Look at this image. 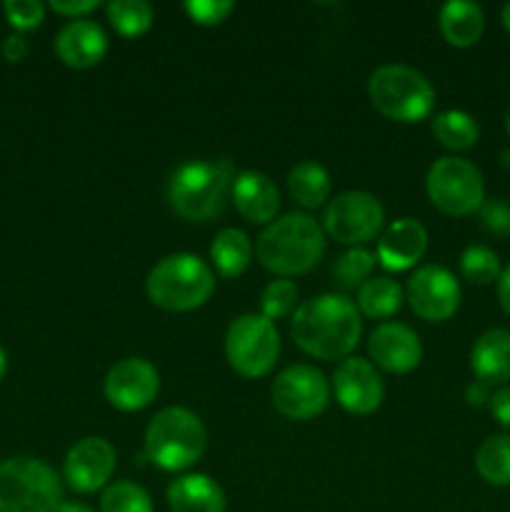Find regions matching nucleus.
Wrapping results in <instances>:
<instances>
[{
    "label": "nucleus",
    "mask_w": 510,
    "mask_h": 512,
    "mask_svg": "<svg viewBox=\"0 0 510 512\" xmlns=\"http://www.w3.org/2000/svg\"><path fill=\"white\" fill-rule=\"evenodd\" d=\"M498 300L500 308L510 315V265H505L498 278Z\"/></svg>",
    "instance_id": "nucleus-40"
},
{
    "label": "nucleus",
    "mask_w": 510,
    "mask_h": 512,
    "mask_svg": "<svg viewBox=\"0 0 510 512\" xmlns=\"http://www.w3.org/2000/svg\"><path fill=\"white\" fill-rule=\"evenodd\" d=\"M373 108L395 123H418L435 108V88L420 70L410 65H380L368 80Z\"/></svg>",
    "instance_id": "nucleus-6"
},
{
    "label": "nucleus",
    "mask_w": 510,
    "mask_h": 512,
    "mask_svg": "<svg viewBox=\"0 0 510 512\" xmlns=\"http://www.w3.org/2000/svg\"><path fill=\"white\" fill-rule=\"evenodd\" d=\"M105 10H108L110 25L125 38L148 33L153 25V8L145 0H110Z\"/></svg>",
    "instance_id": "nucleus-28"
},
{
    "label": "nucleus",
    "mask_w": 510,
    "mask_h": 512,
    "mask_svg": "<svg viewBox=\"0 0 510 512\" xmlns=\"http://www.w3.org/2000/svg\"><path fill=\"white\" fill-rule=\"evenodd\" d=\"M465 400H468L470 405H488L490 400L488 385L480 383V380H473V383L468 385V390H465Z\"/></svg>",
    "instance_id": "nucleus-39"
},
{
    "label": "nucleus",
    "mask_w": 510,
    "mask_h": 512,
    "mask_svg": "<svg viewBox=\"0 0 510 512\" xmlns=\"http://www.w3.org/2000/svg\"><path fill=\"white\" fill-rule=\"evenodd\" d=\"M233 203L245 220L258 225L273 223L275 213L280 210V195L273 180L258 170H243L233 180Z\"/></svg>",
    "instance_id": "nucleus-19"
},
{
    "label": "nucleus",
    "mask_w": 510,
    "mask_h": 512,
    "mask_svg": "<svg viewBox=\"0 0 510 512\" xmlns=\"http://www.w3.org/2000/svg\"><path fill=\"white\" fill-rule=\"evenodd\" d=\"M95 8H98V0H53L50 3V10L75 20H80V15H88Z\"/></svg>",
    "instance_id": "nucleus-37"
},
{
    "label": "nucleus",
    "mask_w": 510,
    "mask_h": 512,
    "mask_svg": "<svg viewBox=\"0 0 510 512\" xmlns=\"http://www.w3.org/2000/svg\"><path fill=\"white\" fill-rule=\"evenodd\" d=\"M210 258L223 278H238L253 258V243L240 228H223L210 245Z\"/></svg>",
    "instance_id": "nucleus-23"
},
{
    "label": "nucleus",
    "mask_w": 510,
    "mask_h": 512,
    "mask_svg": "<svg viewBox=\"0 0 510 512\" xmlns=\"http://www.w3.org/2000/svg\"><path fill=\"white\" fill-rule=\"evenodd\" d=\"M333 390L340 408L353 415H370L383 405L385 385L373 363L363 358L340 360L333 373Z\"/></svg>",
    "instance_id": "nucleus-15"
},
{
    "label": "nucleus",
    "mask_w": 510,
    "mask_h": 512,
    "mask_svg": "<svg viewBox=\"0 0 510 512\" xmlns=\"http://www.w3.org/2000/svg\"><path fill=\"white\" fill-rule=\"evenodd\" d=\"M483 228L493 235H510V203L503 198H490L480 205Z\"/></svg>",
    "instance_id": "nucleus-35"
},
{
    "label": "nucleus",
    "mask_w": 510,
    "mask_h": 512,
    "mask_svg": "<svg viewBox=\"0 0 510 512\" xmlns=\"http://www.w3.org/2000/svg\"><path fill=\"white\" fill-rule=\"evenodd\" d=\"M115 470V448L105 438H83L68 450L63 478L70 490L90 495L110 483Z\"/></svg>",
    "instance_id": "nucleus-14"
},
{
    "label": "nucleus",
    "mask_w": 510,
    "mask_h": 512,
    "mask_svg": "<svg viewBox=\"0 0 510 512\" xmlns=\"http://www.w3.org/2000/svg\"><path fill=\"white\" fill-rule=\"evenodd\" d=\"M150 303L168 313H188L210 300L215 275L205 260L190 253H175L160 260L145 280Z\"/></svg>",
    "instance_id": "nucleus-5"
},
{
    "label": "nucleus",
    "mask_w": 510,
    "mask_h": 512,
    "mask_svg": "<svg viewBox=\"0 0 510 512\" xmlns=\"http://www.w3.org/2000/svg\"><path fill=\"white\" fill-rule=\"evenodd\" d=\"M460 273L470 283L490 285L498 283L503 268H500V258L495 250L485 248V245H468L460 255Z\"/></svg>",
    "instance_id": "nucleus-30"
},
{
    "label": "nucleus",
    "mask_w": 510,
    "mask_h": 512,
    "mask_svg": "<svg viewBox=\"0 0 510 512\" xmlns=\"http://www.w3.org/2000/svg\"><path fill=\"white\" fill-rule=\"evenodd\" d=\"M405 300L418 318L443 323L453 318L460 305V285L443 265H423L415 270L405 288Z\"/></svg>",
    "instance_id": "nucleus-12"
},
{
    "label": "nucleus",
    "mask_w": 510,
    "mask_h": 512,
    "mask_svg": "<svg viewBox=\"0 0 510 512\" xmlns=\"http://www.w3.org/2000/svg\"><path fill=\"white\" fill-rule=\"evenodd\" d=\"M488 408H490V415L495 418V423L503 425L505 430H510V388L508 385H505V388H498L495 393H490Z\"/></svg>",
    "instance_id": "nucleus-36"
},
{
    "label": "nucleus",
    "mask_w": 510,
    "mask_h": 512,
    "mask_svg": "<svg viewBox=\"0 0 510 512\" xmlns=\"http://www.w3.org/2000/svg\"><path fill=\"white\" fill-rule=\"evenodd\" d=\"M430 203L448 215H470L485 203V183L470 160L445 155L430 165L425 175Z\"/></svg>",
    "instance_id": "nucleus-9"
},
{
    "label": "nucleus",
    "mask_w": 510,
    "mask_h": 512,
    "mask_svg": "<svg viewBox=\"0 0 510 512\" xmlns=\"http://www.w3.org/2000/svg\"><path fill=\"white\" fill-rule=\"evenodd\" d=\"M235 10L233 0H188L185 13L198 25H218Z\"/></svg>",
    "instance_id": "nucleus-34"
},
{
    "label": "nucleus",
    "mask_w": 510,
    "mask_h": 512,
    "mask_svg": "<svg viewBox=\"0 0 510 512\" xmlns=\"http://www.w3.org/2000/svg\"><path fill=\"white\" fill-rule=\"evenodd\" d=\"M3 55L8 63H20V60L28 55V43H25V38H20V35H10V38H5Z\"/></svg>",
    "instance_id": "nucleus-38"
},
{
    "label": "nucleus",
    "mask_w": 510,
    "mask_h": 512,
    "mask_svg": "<svg viewBox=\"0 0 510 512\" xmlns=\"http://www.w3.org/2000/svg\"><path fill=\"white\" fill-rule=\"evenodd\" d=\"M55 53L70 68H93L108 53V35L93 20H70L55 35Z\"/></svg>",
    "instance_id": "nucleus-18"
},
{
    "label": "nucleus",
    "mask_w": 510,
    "mask_h": 512,
    "mask_svg": "<svg viewBox=\"0 0 510 512\" xmlns=\"http://www.w3.org/2000/svg\"><path fill=\"white\" fill-rule=\"evenodd\" d=\"M505 130H508V135H510V105H508V110H505Z\"/></svg>",
    "instance_id": "nucleus-44"
},
{
    "label": "nucleus",
    "mask_w": 510,
    "mask_h": 512,
    "mask_svg": "<svg viewBox=\"0 0 510 512\" xmlns=\"http://www.w3.org/2000/svg\"><path fill=\"white\" fill-rule=\"evenodd\" d=\"M433 135L450 150H468L478 143L480 128L465 110H445L433 120Z\"/></svg>",
    "instance_id": "nucleus-27"
},
{
    "label": "nucleus",
    "mask_w": 510,
    "mask_h": 512,
    "mask_svg": "<svg viewBox=\"0 0 510 512\" xmlns=\"http://www.w3.org/2000/svg\"><path fill=\"white\" fill-rule=\"evenodd\" d=\"M225 493L203 473L183 475L168 485L170 512H225Z\"/></svg>",
    "instance_id": "nucleus-21"
},
{
    "label": "nucleus",
    "mask_w": 510,
    "mask_h": 512,
    "mask_svg": "<svg viewBox=\"0 0 510 512\" xmlns=\"http://www.w3.org/2000/svg\"><path fill=\"white\" fill-rule=\"evenodd\" d=\"M363 333L360 310L348 295L323 293L295 308L290 335L303 353L318 360H345Z\"/></svg>",
    "instance_id": "nucleus-1"
},
{
    "label": "nucleus",
    "mask_w": 510,
    "mask_h": 512,
    "mask_svg": "<svg viewBox=\"0 0 510 512\" xmlns=\"http://www.w3.org/2000/svg\"><path fill=\"white\" fill-rule=\"evenodd\" d=\"M5 370H8V358H5V350L0 348V380H3Z\"/></svg>",
    "instance_id": "nucleus-43"
},
{
    "label": "nucleus",
    "mask_w": 510,
    "mask_h": 512,
    "mask_svg": "<svg viewBox=\"0 0 510 512\" xmlns=\"http://www.w3.org/2000/svg\"><path fill=\"white\" fill-rule=\"evenodd\" d=\"M385 210L375 195L365 190H345L325 208V233L343 245H360L383 230Z\"/></svg>",
    "instance_id": "nucleus-10"
},
{
    "label": "nucleus",
    "mask_w": 510,
    "mask_h": 512,
    "mask_svg": "<svg viewBox=\"0 0 510 512\" xmlns=\"http://www.w3.org/2000/svg\"><path fill=\"white\" fill-rule=\"evenodd\" d=\"M368 353L375 365L388 373H410L423 360V343L418 333L403 323H383L370 333Z\"/></svg>",
    "instance_id": "nucleus-16"
},
{
    "label": "nucleus",
    "mask_w": 510,
    "mask_h": 512,
    "mask_svg": "<svg viewBox=\"0 0 510 512\" xmlns=\"http://www.w3.org/2000/svg\"><path fill=\"white\" fill-rule=\"evenodd\" d=\"M375 268V255L365 248H353L340 255L333 265V275L343 288H360Z\"/></svg>",
    "instance_id": "nucleus-31"
},
{
    "label": "nucleus",
    "mask_w": 510,
    "mask_h": 512,
    "mask_svg": "<svg viewBox=\"0 0 510 512\" xmlns=\"http://www.w3.org/2000/svg\"><path fill=\"white\" fill-rule=\"evenodd\" d=\"M503 163L510 165V150H505V153H503Z\"/></svg>",
    "instance_id": "nucleus-45"
},
{
    "label": "nucleus",
    "mask_w": 510,
    "mask_h": 512,
    "mask_svg": "<svg viewBox=\"0 0 510 512\" xmlns=\"http://www.w3.org/2000/svg\"><path fill=\"white\" fill-rule=\"evenodd\" d=\"M428 250V230L420 220L400 218L383 230L375 248V260L390 273L410 270Z\"/></svg>",
    "instance_id": "nucleus-17"
},
{
    "label": "nucleus",
    "mask_w": 510,
    "mask_h": 512,
    "mask_svg": "<svg viewBox=\"0 0 510 512\" xmlns=\"http://www.w3.org/2000/svg\"><path fill=\"white\" fill-rule=\"evenodd\" d=\"M500 20H503V25L508 28V33H510V3H505L503 10H500Z\"/></svg>",
    "instance_id": "nucleus-42"
},
{
    "label": "nucleus",
    "mask_w": 510,
    "mask_h": 512,
    "mask_svg": "<svg viewBox=\"0 0 510 512\" xmlns=\"http://www.w3.org/2000/svg\"><path fill=\"white\" fill-rule=\"evenodd\" d=\"M63 503V483L48 463L10 458L0 463V512H55Z\"/></svg>",
    "instance_id": "nucleus-7"
},
{
    "label": "nucleus",
    "mask_w": 510,
    "mask_h": 512,
    "mask_svg": "<svg viewBox=\"0 0 510 512\" xmlns=\"http://www.w3.org/2000/svg\"><path fill=\"white\" fill-rule=\"evenodd\" d=\"M3 10L8 23L18 30L38 28L45 18V5L40 0H5Z\"/></svg>",
    "instance_id": "nucleus-33"
},
{
    "label": "nucleus",
    "mask_w": 510,
    "mask_h": 512,
    "mask_svg": "<svg viewBox=\"0 0 510 512\" xmlns=\"http://www.w3.org/2000/svg\"><path fill=\"white\" fill-rule=\"evenodd\" d=\"M475 470L485 483L510 488V435H493L483 440L475 453Z\"/></svg>",
    "instance_id": "nucleus-26"
},
{
    "label": "nucleus",
    "mask_w": 510,
    "mask_h": 512,
    "mask_svg": "<svg viewBox=\"0 0 510 512\" xmlns=\"http://www.w3.org/2000/svg\"><path fill=\"white\" fill-rule=\"evenodd\" d=\"M275 410L290 420H313L328 408L330 383L313 365H290L270 388Z\"/></svg>",
    "instance_id": "nucleus-11"
},
{
    "label": "nucleus",
    "mask_w": 510,
    "mask_h": 512,
    "mask_svg": "<svg viewBox=\"0 0 510 512\" xmlns=\"http://www.w3.org/2000/svg\"><path fill=\"white\" fill-rule=\"evenodd\" d=\"M105 398L123 413L143 410L158 398L160 375L153 363L143 358H125L115 363L105 375Z\"/></svg>",
    "instance_id": "nucleus-13"
},
{
    "label": "nucleus",
    "mask_w": 510,
    "mask_h": 512,
    "mask_svg": "<svg viewBox=\"0 0 510 512\" xmlns=\"http://www.w3.org/2000/svg\"><path fill=\"white\" fill-rule=\"evenodd\" d=\"M438 25L443 38L455 48H470L480 40L485 30V15L478 3L470 0H450L440 8Z\"/></svg>",
    "instance_id": "nucleus-22"
},
{
    "label": "nucleus",
    "mask_w": 510,
    "mask_h": 512,
    "mask_svg": "<svg viewBox=\"0 0 510 512\" xmlns=\"http://www.w3.org/2000/svg\"><path fill=\"white\" fill-rule=\"evenodd\" d=\"M280 353V335L275 323L258 313H245L228 325L225 358L243 378H263L273 370Z\"/></svg>",
    "instance_id": "nucleus-8"
},
{
    "label": "nucleus",
    "mask_w": 510,
    "mask_h": 512,
    "mask_svg": "<svg viewBox=\"0 0 510 512\" xmlns=\"http://www.w3.org/2000/svg\"><path fill=\"white\" fill-rule=\"evenodd\" d=\"M55 512H95V510L88 508V505H83V503H68V500H63V503H60V508Z\"/></svg>",
    "instance_id": "nucleus-41"
},
{
    "label": "nucleus",
    "mask_w": 510,
    "mask_h": 512,
    "mask_svg": "<svg viewBox=\"0 0 510 512\" xmlns=\"http://www.w3.org/2000/svg\"><path fill=\"white\" fill-rule=\"evenodd\" d=\"M475 380L485 385H503L510 380V330L493 328L480 335L470 353Z\"/></svg>",
    "instance_id": "nucleus-20"
},
{
    "label": "nucleus",
    "mask_w": 510,
    "mask_h": 512,
    "mask_svg": "<svg viewBox=\"0 0 510 512\" xmlns=\"http://www.w3.org/2000/svg\"><path fill=\"white\" fill-rule=\"evenodd\" d=\"M100 512H155L148 490L130 480H118L103 490Z\"/></svg>",
    "instance_id": "nucleus-29"
},
{
    "label": "nucleus",
    "mask_w": 510,
    "mask_h": 512,
    "mask_svg": "<svg viewBox=\"0 0 510 512\" xmlns=\"http://www.w3.org/2000/svg\"><path fill=\"white\" fill-rule=\"evenodd\" d=\"M205 445L203 420L188 408H163L145 430V458L165 473L188 470L203 458Z\"/></svg>",
    "instance_id": "nucleus-3"
},
{
    "label": "nucleus",
    "mask_w": 510,
    "mask_h": 512,
    "mask_svg": "<svg viewBox=\"0 0 510 512\" xmlns=\"http://www.w3.org/2000/svg\"><path fill=\"white\" fill-rule=\"evenodd\" d=\"M288 190L303 208H320L330 195V175L315 160H303L288 173Z\"/></svg>",
    "instance_id": "nucleus-25"
},
{
    "label": "nucleus",
    "mask_w": 510,
    "mask_h": 512,
    "mask_svg": "<svg viewBox=\"0 0 510 512\" xmlns=\"http://www.w3.org/2000/svg\"><path fill=\"white\" fill-rule=\"evenodd\" d=\"M233 163L228 158L205 163L193 160L170 175L168 205L185 220L203 223L223 210L228 190L233 188Z\"/></svg>",
    "instance_id": "nucleus-4"
},
{
    "label": "nucleus",
    "mask_w": 510,
    "mask_h": 512,
    "mask_svg": "<svg viewBox=\"0 0 510 512\" xmlns=\"http://www.w3.org/2000/svg\"><path fill=\"white\" fill-rule=\"evenodd\" d=\"M403 305V288L388 275H375L358 288V310L368 318L388 320Z\"/></svg>",
    "instance_id": "nucleus-24"
},
{
    "label": "nucleus",
    "mask_w": 510,
    "mask_h": 512,
    "mask_svg": "<svg viewBox=\"0 0 510 512\" xmlns=\"http://www.w3.org/2000/svg\"><path fill=\"white\" fill-rule=\"evenodd\" d=\"M260 265L275 275H303L325 253V230L315 218L303 213H290L265 225L255 243Z\"/></svg>",
    "instance_id": "nucleus-2"
},
{
    "label": "nucleus",
    "mask_w": 510,
    "mask_h": 512,
    "mask_svg": "<svg viewBox=\"0 0 510 512\" xmlns=\"http://www.w3.org/2000/svg\"><path fill=\"white\" fill-rule=\"evenodd\" d=\"M295 303H298V285L293 280H273V283L265 285L263 295H260V310H263V318L283 320L288 315L295 313Z\"/></svg>",
    "instance_id": "nucleus-32"
}]
</instances>
